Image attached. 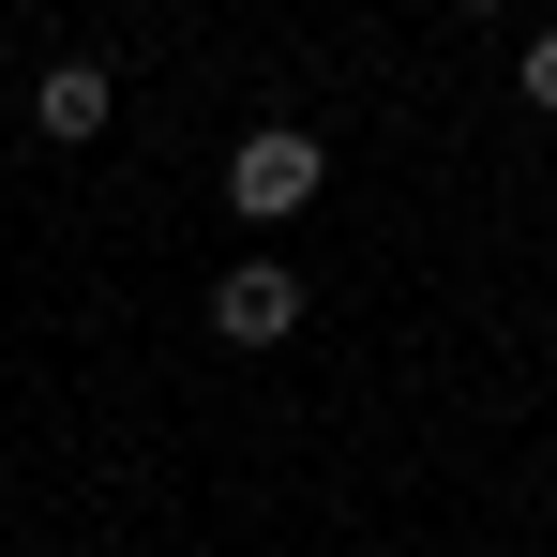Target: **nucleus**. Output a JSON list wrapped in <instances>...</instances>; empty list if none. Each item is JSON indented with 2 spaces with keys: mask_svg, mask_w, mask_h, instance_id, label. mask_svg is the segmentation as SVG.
<instances>
[{
  "mask_svg": "<svg viewBox=\"0 0 557 557\" xmlns=\"http://www.w3.org/2000/svg\"><path fill=\"white\" fill-rule=\"evenodd\" d=\"M317 182H332V151H317L301 121H257V136L226 151V196H242V226H286V211H301Z\"/></svg>",
  "mask_w": 557,
  "mask_h": 557,
  "instance_id": "f257e3e1",
  "label": "nucleus"
},
{
  "mask_svg": "<svg viewBox=\"0 0 557 557\" xmlns=\"http://www.w3.org/2000/svg\"><path fill=\"white\" fill-rule=\"evenodd\" d=\"M106 106H121V91H106V61H61V76L30 91V121H46L61 151H91V136H106Z\"/></svg>",
  "mask_w": 557,
  "mask_h": 557,
  "instance_id": "7ed1b4c3",
  "label": "nucleus"
},
{
  "mask_svg": "<svg viewBox=\"0 0 557 557\" xmlns=\"http://www.w3.org/2000/svg\"><path fill=\"white\" fill-rule=\"evenodd\" d=\"M528 106H557V30H543V46H528Z\"/></svg>",
  "mask_w": 557,
  "mask_h": 557,
  "instance_id": "20e7f679",
  "label": "nucleus"
},
{
  "mask_svg": "<svg viewBox=\"0 0 557 557\" xmlns=\"http://www.w3.org/2000/svg\"><path fill=\"white\" fill-rule=\"evenodd\" d=\"M211 332H226V347H286V332H301V272H286V257H242V272L211 286Z\"/></svg>",
  "mask_w": 557,
  "mask_h": 557,
  "instance_id": "f03ea898",
  "label": "nucleus"
}]
</instances>
